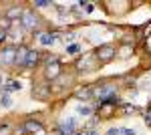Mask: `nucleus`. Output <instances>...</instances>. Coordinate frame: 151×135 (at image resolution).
<instances>
[{
	"label": "nucleus",
	"mask_w": 151,
	"mask_h": 135,
	"mask_svg": "<svg viewBox=\"0 0 151 135\" xmlns=\"http://www.w3.org/2000/svg\"><path fill=\"white\" fill-rule=\"evenodd\" d=\"M105 135H123V127H111V129H107Z\"/></svg>",
	"instance_id": "obj_23"
},
{
	"label": "nucleus",
	"mask_w": 151,
	"mask_h": 135,
	"mask_svg": "<svg viewBox=\"0 0 151 135\" xmlns=\"http://www.w3.org/2000/svg\"><path fill=\"white\" fill-rule=\"evenodd\" d=\"M0 105H2L4 109H8V107H12V99L8 95H2V97H0Z\"/></svg>",
	"instance_id": "obj_21"
},
{
	"label": "nucleus",
	"mask_w": 151,
	"mask_h": 135,
	"mask_svg": "<svg viewBox=\"0 0 151 135\" xmlns=\"http://www.w3.org/2000/svg\"><path fill=\"white\" fill-rule=\"evenodd\" d=\"M22 89V83L16 79H6V83L0 87V93L2 95H10V93H14V91H20Z\"/></svg>",
	"instance_id": "obj_12"
},
{
	"label": "nucleus",
	"mask_w": 151,
	"mask_h": 135,
	"mask_svg": "<svg viewBox=\"0 0 151 135\" xmlns=\"http://www.w3.org/2000/svg\"><path fill=\"white\" fill-rule=\"evenodd\" d=\"M60 75H63V65H60V61L58 63H55V65H48V67H45V81H57L60 79Z\"/></svg>",
	"instance_id": "obj_8"
},
{
	"label": "nucleus",
	"mask_w": 151,
	"mask_h": 135,
	"mask_svg": "<svg viewBox=\"0 0 151 135\" xmlns=\"http://www.w3.org/2000/svg\"><path fill=\"white\" fill-rule=\"evenodd\" d=\"M10 28H12V20H8L6 16H2V18H0V30H2V32H8Z\"/></svg>",
	"instance_id": "obj_19"
},
{
	"label": "nucleus",
	"mask_w": 151,
	"mask_h": 135,
	"mask_svg": "<svg viewBox=\"0 0 151 135\" xmlns=\"http://www.w3.org/2000/svg\"><path fill=\"white\" fill-rule=\"evenodd\" d=\"M35 36H36V40H38L40 45H45V46L55 45L57 38H58V34H55V32H35Z\"/></svg>",
	"instance_id": "obj_13"
},
{
	"label": "nucleus",
	"mask_w": 151,
	"mask_h": 135,
	"mask_svg": "<svg viewBox=\"0 0 151 135\" xmlns=\"http://www.w3.org/2000/svg\"><path fill=\"white\" fill-rule=\"evenodd\" d=\"M95 58H97L99 63H111L113 58H117V46L109 45V43L97 46V48H95Z\"/></svg>",
	"instance_id": "obj_2"
},
{
	"label": "nucleus",
	"mask_w": 151,
	"mask_h": 135,
	"mask_svg": "<svg viewBox=\"0 0 151 135\" xmlns=\"http://www.w3.org/2000/svg\"><path fill=\"white\" fill-rule=\"evenodd\" d=\"M73 97L75 99H81V101H91L95 99V87H77V89L73 91Z\"/></svg>",
	"instance_id": "obj_9"
},
{
	"label": "nucleus",
	"mask_w": 151,
	"mask_h": 135,
	"mask_svg": "<svg viewBox=\"0 0 151 135\" xmlns=\"http://www.w3.org/2000/svg\"><path fill=\"white\" fill-rule=\"evenodd\" d=\"M4 40H8V32H2V30H0V45H2Z\"/></svg>",
	"instance_id": "obj_29"
},
{
	"label": "nucleus",
	"mask_w": 151,
	"mask_h": 135,
	"mask_svg": "<svg viewBox=\"0 0 151 135\" xmlns=\"http://www.w3.org/2000/svg\"><path fill=\"white\" fill-rule=\"evenodd\" d=\"M16 53H18V46L14 45H6L0 48V69L6 67H14V61H16Z\"/></svg>",
	"instance_id": "obj_3"
},
{
	"label": "nucleus",
	"mask_w": 151,
	"mask_h": 135,
	"mask_svg": "<svg viewBox=\"0 0 151 135\" xmlns=\"http://www.w3.org/2000/svg\"><path fill=\"white\" fill-rule=\"evenodd\" d=\"M135 55V45H123L119 48V56L121 58H129V56Z\"/></svg>",
	"instance_id": "obj_17"
},
{
	"label": "nucleus",
	"mask_w": 151,
	"mask_h": 135,
	"mask_svg": "<svg viewBox=\"0 0 151 135\" xmlns=\"http://www.w3.org/2000/svg\"><path fill=\"white\" fill-rule=\"evenodd\" d=\"M81 51V45H77V43H73V45H67V53L69 55H77Z\"/></svg>",
	"instance_id": "obj_22"
},
{
	"label": "nucleus",
	"mask_w": 151,
	"mask_h": 135,
	"mask_svg": "<svg viewBox=\"0 0 151 135\" xmlns=\"http://www.w3.org/2000/svg\"><path fill=\"white\" fill-rule=\"evenodd\" d=\"M75 135H89V131H87V129H85V131H77Z\"/></svg>",
	"instance_id": "obj_30"
},
{
	"label": "nucleus",
	"mask_w": 151,
	"mask_h": 135,
	"mask_svg": "<svg viewBox=\"0 0 151 135\" xmlns=\"http://www.w3.org/2000/svg\"><path fill=\"white\" fill-rule=\"evenodd\" d=\"M32 6L35 8H48V6H52V2H48V0H35Z\"/></svg>",
	"instance_id": "obj_20"
},
{
	"label": "nucleus",
	"mask_w": 151,
	"mask_h": 135,
	"mask_svg": "<svg viewBox=\"0 0 151 135\" xmlns=\"http://www.w3.org/2000/svg\"><path fill=\"white\" fill-rule=\"evenodd\" d=\"M10 133V123H0V135H8Z\"/></svg>",
	"instance_id": "obj_25"
},
{
	"label": "nucleus",
	"mask_w": 151,
	"mask_h": 135,
	"mask_svg": "<svg viewBox=\"0 0 151 135\" xmlns=\"http://www.w3.org/2000/svg\"><path fill=\"white\" fill-rule=\"evenodd\" d=\"M2 85H4V81H2V75H0V87H2Z\"/></svg>",
	"instance_id": "obj_32"
},
{
	"label": "nucleus",
	"mask_w": 151,
	"mask_h": 135,
	"mask_svg": "<svg viewBox=\"0 0 151 135\" xmlns=\"http://www.w3.org/2000/svg\"><path fill=\"white\" fill-rule=\"evenodd\" d=\"M123 135H137L135 129H127V127H123Z\"/></svg>",
	"instance_id": "obj_28"
},
{
	"label": "nucleus",
	"mask_w": 151,
	"mask_h": 135,
	"mask_svg": "<svg viewBox=\"0 0 151 135\" xmlns=\"http://www.w3.org/2000/svg\"><path fill=\"white\" fill-rule=\"evenodd\" d=\"M20 26H22L24 30H35L38 32V26H40V16H38V12H35L32 8H26L22 14V18H20Z\"/></svg>",
	"instance_id": "obj_1"
},
{
	"label": "nucleus",
	"mask_w": 151,
	"mask_h": 135,
	"mask_svg": "<svg viewBox=\"0 0 151 135\" xmlns=\"http://www.w3.org/2000/svg\"><path fill=\"white\" fill-rule=\"evenodd\" d=\"M28 46H18V53H16V61H14V67L16 69H22L24 71V63H26V56H28Z\"/></svg>",
	"instance_id": "obj_14"
},
{
	"label": "nucleus",
	"mask_w": 151,
	"mask_h": 135,
	"mask_svg": "<svg viewBox=\"0 0 151 135\" xmlns=\"http://www.w3.org/2000/svg\"><path fill=\"white\" fill-rule=\"evenodd\" d=\"M32 97L40 99V101H47L50 97V87H48V81H45V85H35L32 89Z\"/></svg>",
	"instance_id": "obj_11"
},
{
	"label": "nucleus",
	"mask_w": 151,
	"mask_h": 135,
	"mask_svg": "<svg viewBox=\"0 0 151 135\" xmlns=\"http://www.w3.org/2000/svg\"><path fill=\"white\" fill-rule=\"evenodd\" d=\"M55 131H57L58 135H75L77 133V121H75L73 117H67V119H63V121L57 123Z\"/></svg>",
	"instance_id": "obj_5"
},
{
	"label": "nucleus",
	"mask_w": 151,
	"mask_h": 135,
	"mask_svg": "<svg viewBox=\"0 0 151 135\" xmlns=\"http://www.w3.org/2000/svg\"><path fill=\"white\" fill-rule=\"evenodd\" d=\"M40 61H42V55H40L38 51H35V48H30V51H28V56H26V63H24V71L36 69Z\"/></svg>",
	"instance_id": "obj_10"
},
{
	"label": "nucleus",
	"mask_w": 151,
	"mask_h": 135,
	"mask_svg": "<svg viewBox=\"0 0 151 135\" xmlns=\"http://www.w3.org/2000/svg\"><path fill=\"white\" fill-rule=\"evenodd\" d=\"M22 14H24L22 6H20V4H14V6H10V8L6 10V18H8V20H20Z\"/></svg>",
	"instance_id": "obj_15"
},
{
	"label": "nucleus",
	"mask_w": 151,
	"mask_h": 135,
	"mask_svg": "<svg viewBox=\"0 0 151 135\" xmlns=\"http://www.w3.org/2000/svg\"><path fill=\"white\" fill-rule=\"evenodd\" d=\"M113 95H119V91H117V87H115V85H109V83H103V85L95 87V99H97V101H103V99H109V97H113Z\"/></svg>",
	"instance_id": "obj_6"
},
{
	"label": "nucleus",
	"mask_w": 151,
	"mask_h": 135,
	"mask_svg": "<svg viewBox=\"0 0 151 135\" xmlns=\"http://www.w3.org/2000/svg\"><path fill=\"white\" fill-rule=\"evenodd\" d=\"M137 111H141L137 105H133V103H121L119 105V113L121 115H135Z\"/></svg>",
	"instance_id": "obj_16"
},
{
	"label": "nucleus",
	"mask_w": 151,
	"mask_h": 135,
	"mask_svg": "<svg viewBox=\"0 0 151 135\" xmlns=\"http://www.w3.org/2000/svg\"><path fill=\"white\" fill-rule=\"evenodd\" d=\"M42 129H45V123H42V121L28 117V119H24L22 125H20V135H32V133L42 131Z\"/></svg>",
	"instance_id": "obj_4"
},
{
	"label": "nucleus",
	"mask_w": 151,
	"mask_h": 135,
	"mask_svg": "<svg viewBox=\"0 0 151 135\" xmlns=\"http://www.w3.org/2000/svg\"><path fill=\"white\" fill-rule=\"evenodd\" d=\"M143 121L147 127H151V113H143Z\"/></svg>",
	"instance_id": "obj_27"
},
{
	"label": "nucleus",
	"mask_w": 151,
	"mask_h": 135,
	"mask_svg": "<svg viewBox=\"0 0 151 135\" xmlns=\"http://www.w3.org/2000/svg\"><path fill=\"white\" fill-rule=\"evenodd\" d=\"M145 24H147V26H145V30H143V36H141L143 40H145V38H147V36L151 34V22H145Z\"/></svg>",
	"instance_id": "obj_26"
},
{
	"label": "nucleus",
	"mask_w": 151,
	"mask_h": 135,
	"mask_svg": "<svg viewBox=\"0 0 151 135\" xmlns=\"http://www.w3.org/2000/svg\"><path fill=\"white\" fill-rule=\"evenodd\" d=\"M93 58H95V55H81L77 58V63H75V71H79V73H83V71H95L97 65L91 63Z\"/></svg>",
	"instance_id": "obj_7"
},
{
	"label": "nucleus",
	"mask_w": 151,
	"mask_h": 135,
	"mask_svg": "<svg viewBox=\"0 0 151 135\" xmlns=\"http://www.w3.org/2000/svg\"><path fill=\"white\" fill-rule=\"evenodd\" d=\"M81 6H83V10L87 12V14L95 10V4H93V2H81Z\"/></svg>",
	"instance_id": "obj_24"
},
{
	"label": "nucleus",
	"mask_w": 151,
	"mask_h": 135,
	"mask_svg": "<svg viewBox=\"0 0 151 135\" xmlns=\"http://www.w3.org/2000/svg\"><path fill=\"white\" fill-rule=\"evenodd\" d=\"M77 111L81 113V115H87V117H89V115H95V107L93 105H79Z\"/></svg>",
	"instance_id": "obj_18"
},
{
	"label": "nucleus",
	"mask_w": 151,
	"mask_h": 135,
	"mask_svg": "<svg viewBox=\"0 0 151 135\" xmlns=\"http://www.w3.org/2000/svg\"><path fill=\"white\" fill-rule=\"evenodd\" d=\"M89 135H99V133H97V131H89Z\"/></svg>",
	"instance_id": "obj_31"
}]
</instances>
